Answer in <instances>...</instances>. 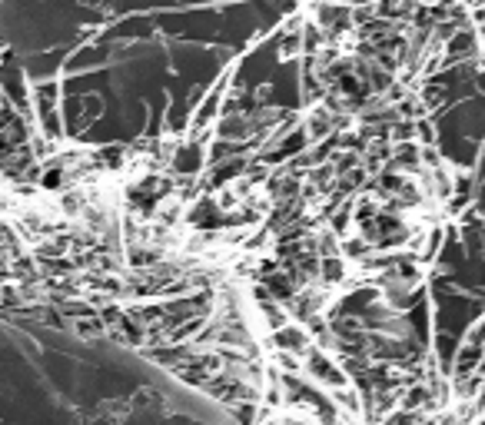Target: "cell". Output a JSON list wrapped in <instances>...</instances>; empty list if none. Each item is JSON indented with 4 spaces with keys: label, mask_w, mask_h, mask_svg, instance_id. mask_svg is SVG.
Instances as JSON below:
<instances>
[]
</instances>
